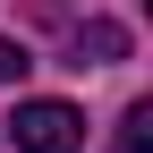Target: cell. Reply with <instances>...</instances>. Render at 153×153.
I'll return each instance as SVG.
<instances>
[{"label":"cell","instance_id":"cell-4","mask_svg":"<svg viewBox=\"0 0 153 153\" xmlns=\"http://www.w3.org/2000/svg\"><path fill=\"white\" fill-rule=\"evenodd\" d=\"M26 68H34V51H26V43H0V85H17Z\"/></svg>","mask_w":153,"mask_h":153},{"label":"cell","instance_id":"cell-2","mask_svg":"<svg viewBox=\"0 0 153 153\" xmlns=\"http://www.w3.org/2000/svg\"><path fill=\"white\" fill-rule=\"evenodd\" d=\"M119 43H128L119 26H85V34H76V68H85V60H111Z\"/></svg>","mask_w":153,"mask_h":153},{"label":"cell","instance_id":"cell-1","mask_svg":"<svg viewBox=\"0 0 153 153\" xmlns=\"http://www.w3.org/2000/svg\"><path fill=\"white\" fill-rule=\"evenodd\" d=\"M9 136H17V153H76L85 145V119H76L68 102H17Z\"/></svg>","mask_w":153,"mask_h":153},{"label":"cell","instance_id":"cell-3","mask_svg":"<svg viewBox=\"0 0 153 153\" xmlns=\"http://www.w3.org/2000/svg\"><path fill=\"white\" fill-rule=\"evenodd\" d=\"M119 153H153V102L128 111V128H119Z\"/></svg>","mask_w":153,"mask_h":153}]
</instances>
